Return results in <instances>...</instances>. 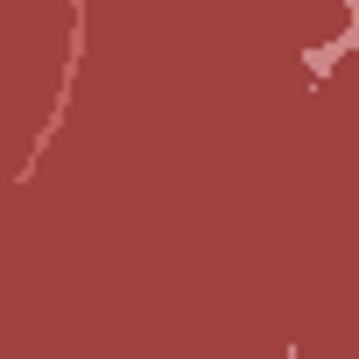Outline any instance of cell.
<instances>
[{
	"label": "cell",
	"mask_w": 359,
	"mask_h": 359,
	"mask_svg": "<svg viewBox=\"0 0 359 359\" xmlns=\"http://www.w3.org/2000/svg\"><path fill=\"white\" fill-rule=\"evenodd\" d=\"M289 359H296V352H289Z\"/></svg>",
	"instance_id": "6da1fadb"
}]
</instances>
